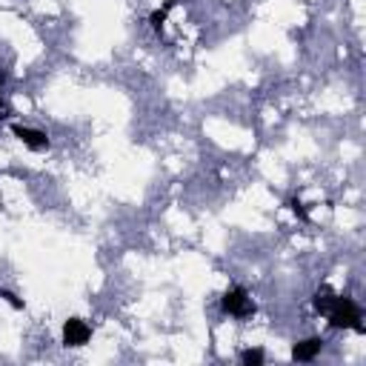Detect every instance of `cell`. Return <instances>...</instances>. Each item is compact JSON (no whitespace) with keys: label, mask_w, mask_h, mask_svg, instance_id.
Wrapping results in <instances>:
<instances>
[{"label":"cell","mask_w":366,"mask_h":366,"mask_svg":"<svg viewBox=\"0 0 366 366\" xmlns=\"http://www.w3.org/2000/svg\"><path fill=\"white\" fill-rule=\"evenodd\" d=\"M326 318H329V326L332 329H352L357 335H366L360 306L352 298H346V295H335L332 306L326 309Z\"/></svg>","instance_id":"1"},{"label":"cell","mask_w":366,"mask_h":366,"mask_svg":"<svg viewBox=\"0 0 366 366\" xmlns=\"http://www.w3.org/2000/svg\"><path fill=\"white\" fill-rule=\"evenodd\" d=\"M221 309L226 312V315H232V318H252L255 312H258V306H255V300L249 298V292L244 289V286H229L226 292H224V298H221Z\"/></svg>","instance_id":"2"},{"label":"cell","mask_w":366,"mask_h":366,"mask_svg":"<svg viewBox=\"0 0 366 366\" xmlns=\"http://www.w3.org/2000/svg\"><path fill=\"white\" fill-rule=\"evenodd\" d=\"M92 338V326L83 320V318H69L63 323V346L66 349H78V346H86Z\"/></svg>","instance_id":"3"},{"label":"cell","mask_w":366,"mask_h":366,"mask_svg":"<svg viewBox=\"0 0 366 366\" xmlns=\"http://www.w3.org/2000/svg\"><path fill=\"white\" fill-rule=\"evenodd\" d=\"M12 135H15L26 149H32V152H46V149L52 146L49 135H46V132H41V129H29V126L12 123Z\"/></svg>","instance_id":"4"},{"label":"cell","mask_w":366,"mask_h":366,"mask_svg":"<svg viewBox=\"0 0 366 366\" xmlns=\"http://www.w3.org/2000/svg\"><path fill=\"white\" fill-rule=\"evenodd\" d=\"M320 349H323V338H318V335L303 338V340H298V343L292 346V360H298V363L315 360V357L320 355Z\"/></svg>","instance_id":"5"},{"label":"cell","mask_w":366,"mask_h":366,"mask_svg":"<svg viewBox=\"0 0 366 366\" xmlns=\"http://www.w3.org/2000/svg\"><path fill=\"white\" fill-rule=\"evenodd\" d=\"M177 6V0H166V4L160 6V9H155L152 15H149V26L155 29V35L157 38H163V26H166V18H169V12Z\"/></svg>","instance_id":"6"},{"label":"cell","mask_w":366,"mask_h":366,"mask_svg":"<svg viewBox=\"0 0 366 366\" xmlns=\"http://www.w3.org/2000/svg\"><path fill=\"white\" fill-rule=\"evenodd\" d=\"M332 300H335V292H332V286H320L318 292H315V298H312V306L320 312V315H326V309L332 306Z\"/></svg>","instance_id":"7"},{"label":"cell","mask_w":366,"mask_h":366,"mask_svg":"<svg viewBox=\"0 0 366 366\" xmlns=\"http://www.w3.org/2000/svg\"><path fill=\"white\" fill-rule=\"evenodd\" d=\"M263 357H266L263 349H244V352H241V363H244V366H261Z\"/></svg>","instance_id":"8"},{"label":"cell","mask_w":366,"mask_h":366,"mask_svg":"<svg viewBox=\"0 0 366 366\" xmlns=\"http://www.w3.org/2000/svg\"><path fill=\"white\" fill-rule=\"evenodd\" d=\"M289 209L295 212V218H298V221L309 224V212H306V204H303L300 198H292V201H289Z\"/></svg>","instance_id":"9"},{"label":"cell","mask_w":366,"mask_h":366,"mask_svg":"<svg viewBox=\"0 0 366 366\" xmlns=\"http://www.w3.org/2000/svg\"><path fill=\"white\" fill-rule=\"evenodd\" d=\"M0 300H6L9 306H15V309H26V303L15 295V292H9V289H0Z\"/></svg>","instance_id":"10"},{"label":"cell","mask_w":366,"mask_h":366,"mask_svg":"<svg viewBox=\"0 0 366 366\" xmlns=\"http://www.w3.org/2000/svg\"><path fill=\"white\" fill-rule=\"evenodd\" d=\"M4 80H6V75L0 72V86H4ZM6 117H9V106H6V100H4V98H0V120H6Z\"/></svg>","instance_id":"11"}]
</instances>
